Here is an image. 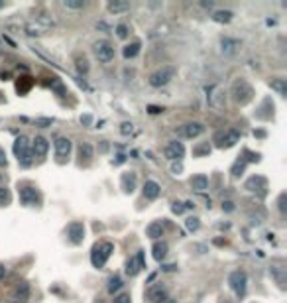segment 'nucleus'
I'll return each mask as SVG.
<instances>
[{
  "mask_svg": "<svg viewBox=\"0 0 287 303\" xmlns=\"http://www.w3.org/2000/svg\"><path fill=\"white\" fill-rule=\"evenodd\" d=\"M14 154H16V158H18V162L22 164V166H30L32 164V148H30V140L26 138V136H20V138H16V142H14Z\"/></svg>",
  "mask_w": 287,
  "mask_h": 303,
  "instance_id": "nucleus-1",
  "label": "nucleus"
},
{
  "mask_svg": "<svg viewBox=\"0 0 287 303\" xmlns=\"http://www.w3.org/2000/svg\"><path fill=\"white\" fill-rule=\"evenodd\" d=\"M232 97H234V101L238 104H248L252 101V97H254V89L244 79H238L232 85Z\"/></svg>",
  "mask_w": 287,
  "mask_h": 303,
  "instance_id": "nucleus-2",
  "label": "nucleus"
},
{
  "mask_svg": "<svg viewBox=\"0 0 287 303\" xmlns=\"http://www.w3.org/2000/svg\"><path fill=\"white\" fill-rule=\"evenodd\" d=\"M112 250H114V246H112L110 242L96 244V246L93 248V254H91V262H93V266H95V268H102V266L106 264L108 256L112 254Z\"/></svg>",
  "mask_w": 287,
  "mask_h": 303,
  "instance_id": "nucleus-3",
  "label": "nucleus"
},
{
  "mask_svg": "<svg viewBox=\"0 0 287 303\" xmlns=\"http://www.w3.org/2000/svg\"><path fill=\"white\" fill-rule=\"evenodd\" d=\"M173 77H175V67L164 65V67H160L158 71H154V73L150 75V85H152V87H164V85H167Z\"/></svg>",
  "mask_w": 287,
  "mask_h": 303,
  "instance_id": "nucleus-4",
  "label": "nucleus"
},
{
  "mask_svg": "<svg viewBox=\"0 0 287 303\" xmlns=\"http://www.w3.org/2000/svg\"><path fill=\"white\" fill-rule=\"evenodd\" d=\"M93 50H95V55L98 57V61H102V63H110V61L114 59V48H112L110 42H106V40L95 42Z\"/></svg>",
  "mask_w": 287,
  "mask_h": 303,
  "instance_id": "nucleus-5",
  "label": "nucleus"
},
{
  "mask_svg": "<svg viewBox=\"0 0 287 303\" xmlns=\"http://www.w3.org/2000/svg\"><path fill=\"white\" fill-rule=\"evenodd\" d=\"M228 283H230V287L234 289L236 295H244V291H246V283H248V276H246V272H242V270L232 272L230 278H228Z\"/></svg>",
  "mask_w": 287,
  "mask_h": 303,
  "instance_id": "nucleus-6",
  "label": "nucleus"
},
{
  "mask_svg": "<svg viewBox=\"0 0 287 303\" xmlns=\"http://www.w3.org/2000/svg\"><path fill=\"white\" fill-rule=\"evenodd\" d=\"M216 146L218 148H232L238 140H240V134L236 130H228V132H218L216 134Z\"/></svg>",
  "mask_w": 287,
  "mask_h": 303,
  "instance_id": "nucleus-7",
  "label": "nucleus"
},
{
  "mask_svg": "<svg viewBox=\"0 0 287 303\" xmlns=\"http://www.w3.org/2000/svg\"><path fill=\"white\" fill-rule=\"evenodd\" d=\"M164 154H166V158L171 160V162L181 160V158L185 156V146H183L181 142H169V144L166 146V150H164Z\"/></svg>",
  "mask_w": 287,
  "mask_h": 303,
  "instance_id": "nucleus-8",
  "label": "nucleus"
},
{
  "mask_svg": "<svg viewBox=\"0 0 287 303\" xmlns=\"http://www.w3.org/2000/svg\"><path fill=\"white\" fill-rule=\"evenodd\" d=\"M146 268V262H144V252H138L136 256H132L128 262H126V274L128 276H138L140 270Z\"/></svg>",
  "mask_w": 287,
  "mask_h": 303,
  "instance_id": "nucleus-9",
  "label": "nucleus"
},
{
  "mask_svg": "<svg viewBox=\"0 0 287 303\" xmlns=\"http://www.w3.org/2000/svg\"><path fill=\"white\" fill-rule=\"evenodd\" d=\"M67 236H69V240L73 244H81L83 238H85V227H83V223H71L67 227Z\"/></svg>",
  "mask_w": 287,
  "mask_h": 303,
  "instance_id": "nucleus-10",
  "label": "nucleus"
},
{
  "mask_svg": "<svg viewBox=\"0 0 287 303\" xmlns=\"http://www.w3.org/2000/svg\"><path fill=\"white\" fill-rule=\"evenodd\" d=\"M177 132H179L181 136H185V138H197V136H201V134L205 132V126H203L201 122H189V124L181 126Z\"/></svg>",
  "mask_w": 287,
  "mask_h": 303,
  "instance_id": "nucleus-11",
  "label": "nucleus"
},
{
  "mask_svg": "<svg viewBox=\"0 0 287 303\" xmlns=\"http://www.w3.org/2000/svg\"><path fill=\"white\" fill-rule=\"evenodd\" d=\"M246 189H250V191H258L260 195H265V189H267V181H265V177H262V176H254V177H250L248 181H246Z\"/></svg>",
  "mask_w": 287,
  "mask_h": 303,
  "instance_id": "nucleus-12",
  "label": "nucleus"
},
{
  "mask_svg": "<svg viewBox=\"0 0 287 303\" xmlns=\"http://www.w3.org/2000/svg\"><path fill=\"white\" fill-rule=\"evenodd\" d=\"M20 201H22L24 205L32 207V205H38L40 195H38L36 189H32V187H24V189H20Z\"/></svg>",
  "mask_w": 287,
  "mask_h": 303,
  "instance_id": "nucleus-13",
  "label": "nucleus"
},
{
  "mask_svg": "<svg viewBox=\"0 0 287 303\" xmlns=\"http://www.w3.org/2000/svg\"><path fill=\"white\" fill-rule=\"evenodd\" d=\"M148 299L154 301V303H162L167 299V289L164 285H154L148 289Z\"/></svg>",
  "mask_w": 287,
  "mask_h": 303,
  "instance_id": "nucleus-14",
  "label": "nucleus"
},
{
  "mask_svg": "<svg viewBox=\"0 0 287 303\" xmlns=\"http://www.w3.org/2000/svg\"><path fill=\"white\" fill-rule=\"evenodd\" d=\"M69 152H71V142H69L67 138L59 136V138L55 140V154H57V158H67Z\"/></svg>",
  "mask_w": 287,
  "mask_h": 303,
  "instance_id": "nucleus-15",
  "label": "nucleus"
},
{
  "mask_svg": "<svg viewBox=\"0 0 287 303\" xmlns=\"http://www.w3.org/2000/svg\"><path fill=\"white\" fill-rule=\"evenodd\" d=\"M48 148H49L48 140L42 138V136H38V138L32 142V154H34V156H46V154H48Z\"/></svg>",
  "mask_w": 287,
  "mask_h": 303,
  "instance_id": "nucleus-16",
  "label": "nucleus"
},
{
  "mask_svg": "<svg viewBox=\"0 0 287 303\" xmlns=\"http://www.w3.org/2000/svg\"><path fill=\"white\" fill-rule=\"evenodd\" d=\"M28 299H30V287H28V283H20V285L14 289L12 301H14V303H26Z\"/></svg>",
  "mask_w": 287,
  "mask_h": 303,
  "instance_id": "nucleus-17",
  "label": "nucleus"
},
{
  "mask_svg": "<svg viewBox=\"0 0 287 303\" xmlns=\"http://www.w3.org/2000/svg\"><path fill=\"white\" fill-rule=\"evenodd\" d=\"M160 193H162V187H160V183H158V181L150 179V181L144 183V195H146L148 199H156Z\"/></svg>",
  "mask_w": 287,
  "mask_h": 303,
  "instance_id": "nucleus-18",
  "label": "nucleus"
},
{
  "mask_svg": "<svg viewBox=\"0 0 287 303\" xmlns=\"http://www.w3.org/2000/svg\"><path fill=\"white\" fill-rule=\"evenodd\" d=\"M211 93H213V95H209V102H211V106L220 108V106L224 104V95H222V91H220L218 87H213Z\"/></svg>",
  "mask_w": 287,
  "mask_h": 303,
  "instance_id": "nucleus-19",
  "label": "nucleus"
},
{
  "mask_svg": "<svg viewBox=\"0 0 287 303\" xmlns=\"http://www.w3.org/2000/svg\"><path fill=\"white\" fill-rule=\"evenodd\" d=\"M167 250H169V244L167 242H156L154 244V248H152V252H154V258L158 260V262H162L166 256H167Z\"/></svg>",
  "mask_w": 287,
  "mask_h": 303,
  "instance_id": "nucleus-20",
  "label": "nucleus"
},
{
  "mask_svg": "<svg viewBox=\"0 0 287 303\" xmlns=\"http://www.w3.org/2000/svg\"><path fill=\"white\" fill-rule=\"evenodd\" d=\"M209 187V179H207V176H195L193 179H191V189H195V191H199V193H203L205 189Z\"/></svg>",
  "mask_w": 287,
  "mask_h": 303,
  "instance_id": "nucleus-21",
  "label": "nucleus"
},
{
  "mask_svg": "<svg viewBox=\"0 0 287 303\" xmlns=\"http://www.w3.org/2000/svg\"><path fill=\"white\" fill-rule=\"evenodd\" d=\"M238 46H240L238 40H232V38H222V40H220V48H222L224 53H234Z\"/></svg>",
  "mask_w": 287,
  "mask_h": 303,
  "instance_id": "nucleus-22",
  "label": "nucleus"
},
{
  "mask_svg": "<svg viewBox=\"0 0 287 303\" xmlns=\"http://www.w3.org/2000/svg\"><path fill=\"white\" fill-rule=\"evenodd\" d=\"M134 187H136V176H134V174L122 176V189H124L126 193H132Z\"/></svg>",
  "mask_w": 287,
  "mask_h": 303,
  "instance_id": "nucleus-23",
  "label": "nucleus"
},
{
  "mask_svg": "<svg viewBox=\"0 0 287 303\" xmlns=\"http://www.w3.org/2000/svg\"><path fill=\"white\" fill-rule=\"evenodd\" d=\"M232 16H234V14H232L230 10H218V12L213 14V20L218 22V24H228V22L232 20Z\"/></svg>",
  "mask_w": 287,
  "mask_h": 303,
  "instance_id": "nucleus-24",
  "label": "nucleus"
},
{
  "mask_svg": "<svg viewBox=\"0 0 287 303\" xmlns=\"http://www.w3.org/2000/svg\"><path fill=\"white\" fill-rule=\"evenodd\" d=\"M140 53V42H132V44H128L126 48H124V51H122V55L126 57V59H132V57H136Z\"/></svg>",
  "mask_w": 287,
  "mask_h": 303,
  "instance_id": "nucleus-25",
  "label": "nucleus"
},
{
  "mask_svg": "<svg viewBox=\"0 0 287 303\" xmlns=\"http://www.w3.org/2000/svg\"><path fill=\"white\" fill-rule=\"evenodd\" d=\"M108 12H112V14H120V12H126V10H130V4L128 2H108Z\"/></svg>",
  "mask_w": 287,
  "mask_h": 303,
  "instance_id": "nucleus-26",
  "label": "nucleus"
},
{
  "mask_svg": "<svg viewBox=\"0 0 287 303\" xmlns=\"http://www.w3.org/2000/svg\"><path fill=\"white\" fill-rule=\"evenodd\" d=\"M146 234H148L150 238H160V236L164 234V227H162L160 223H152V225L146 228Z\"/></svg>",
  "mask_w": 287,
  "mask_h": 303,
  "instance_id": "nucleus-27",
  "label": "nucleus"
},
{
  "mask_svg": "<svg viewBox=\"0 0 287 303\" xmlns=\"http://www.w3.org/2000/svg\"><path fill=\"white\" fill-rule=\"evenodd\" d=\"M93 146L91 144H87V142H83L81 146H79V158H85V160H91L93 158Z\"/></svg>",
  "mask_w": 287,
  "mask_h": 303,
  "instance_id": "nucleus-28",
  "label": "nucleus"
},
{
  "mask_svg": "<svg viewBox=\"0 0 287 303\" xmlns=\"http://www.w3.org/2000/svg\"><path fill=\"white\" fill-rule=\"evenodd\" d=\"M120 287H122V279H120L118 276H112V278L108 279V293H116Z\"/></svg>",
  "mask_w": 287,
  "mask_h": 303,
  "instance_id": "nucleus-29",
  "label": "nucleus"
},
{
  "mask_svg": "<svg viewBox=\"0 0 287 303\" xmlns=\"http://www.w3.org/2000/svg\"><path fill=\"white\" fill-rule=\"evenodd\" d=\"M269 87L275 89L279 95H285V93H287V89H285V81H283V79H273V81H269Z\"/></svg>",
  "mask_w": 287,
  "mask_h": 303,
  "instance_id": "nucleus-30",
  "label": "nucleus"
},
{
  "mask_svg": "<svg viewBox=\"0 0 287 303\" xmlns=\"http://www.w3.org/2000/svg\"><path fill=\"white\" fill-rule=\"evenodd\" d=\"M44 32H46L44 26H38V24H36V26H34V24H28V26H26V34H28V36H40V34H44Z\"/></svg>",
  "mask_w": 287,
  "mask_h": 303,
  "instance_id": "nucleus-31",
  "label": "nucleus"
},
{
  "mask_svg": "<svg viewBox=\"0 0 287 303\" xmlns=\"http://www.w3.org/2000/svg\"><path fill=\"white\" fill-rule=\"evenodd\" d=\"M63 6L65 8H73V10H83L85 2H83V0H79V2H75V0H63Z\"/></svg>",
  "mask_w": 287,
  "mask_h": 303,
  "instance_id": "nucleus-32",
  "label": "nucleus"
},
{
  "mask_svg": "<svg viewBox=\"0 0 287 303\" xmlns=\"http://www.w3.org/2000/svg\"><path fill=\"white\" fill-rule=\"evenodd\" d=\"M244 168H246V162H244V160H238V162L232 166V177H240L242 172H244Z\"/></svg>",
  "mask_w": 287,
  "mask_h": 303,
  "instance_id": "nucleus-33",
  "label": "nucleus"
},
{
  "mask_svg": "<svg viewBox=\"0 0 287 303\" xmlns=\"http://www.w3.org/2000/svg\"><path fill=\"white\" fill-rule=\"evenodd\" d=\"M185 227H187V230H191V232H195V230H199V227H201V223H199V219H197V217H189V219L185 221Z\"/></svg>",
  "mask_w": 287,
  "mask_h": 303,
  "instance_id": "nucleus-34",
  "label": "nucleus"
},
{
  "mask_svg": "<svg viewBox=\"0 0 287 303\" xmlns=\"http://www.w3.org/2000/svg\"><path fill=\"white\" fill-rule=\"evenodd\" d=\"M8 201H10V193H8V189L0 187V205H4V203H8Z\"/></svg>",
  "mask_w": 287,
  "mask_h": 303,
  "instance_id": "nucleus-35",
  "label": "nucleus"
},
{
  "mask_svg": "<svg viewBox=\"0 0 287 303\" xmlns=\"http://www.w3.org/2000/svg\"><path fill=\"white\" fill-rule=\"evenodd\" d=\"M116 36H118L120 40H124V38H128V28H126L124 24H120V26H116Z\"/></svg>",
  "mask_w": 287,
  "mask_h": 303,
  "instance_id": "nucleus-36",
  "label": "nucleus"
},
{
  "mask_svg": "<svg viewBox=\"0 0 287 303\" xmlns=\"http://www.w3.org/2000/svg\"><path fill=\"white\" fill-rule=\"evenodd\" d=\"M53 124V118H36V126H42V128H48Z\"/></svg>",
  "mask_w": 287,
  "mask_h": 303,
  "instance_id": "nucleus-37",
  "label": "nucleus"
},
{
  "mask_svg": "<svg viewBox=\"0 0 287 303\" xmlns=\"http://www.w3.org/2000/svg\"><path fill=\"white\" fill-rule=\"evenodd\" d=\"M132 130H134V124H132V122H124V124L120 126V132H122L124 136H128V134H132Z\"/></svg>",
  "mask_w": 287,
  "mask_h": 303,
  "instance_id": "nucleus-38",
  "label": "nucleus"
},
{
  "mask_svg": "<svg viewBox=\"0 0 287 303\" xmlns=\"http://www.w3.org/2000/svg\"><path fill=\"white\" fill-rule=\"evenodd\" d=\"M112 303H132V301H130V295H128V293H122V295L114 297V301H112Z\"/></svg>",
  "mask_w": 287,
  "mask_h": 303,
  "instance_id": "nucleus-39",
  "label": "nucleus"
},
{
  "mask_svg": "<svg viewBox=\"0 0 287 303\" xmlns=\"http://www.w3.org/2000/svg\"><path fill=\"white\" fill-rule=\"evenodd\" d=\"M171 211H173L175 215H181V213L185 211V203H173V207H171Z\"/></svg>",
  "mask_w": 287,
  "mask_h": 303,
  "instance_id": "nucleus-40",
  "label": "nucleus"
},
{
  "mask_svg": "<svg viewBox=\"0 0 287 303\" xmlns=\"http://www.w3.org/2000/svg\"><path fill=\"white\" fill-rule=\"evenodd\" d=\"M209 152H211V148H209V144H205V146H201V148H197V150H195V154H199V156H201V154H209Z\"/></svg>",
  "mask_w": 287,
  "mask_h": 303,
  "instance_id": "nucleus-41",
  "label": "nucleus"
},
{
  "mask_svg": "<svg viewBox=\"0 0 287 303\" xmlns=\"http://www.w3.org/2000/svg\"><path fill=\"white\" fill-rule=\"evenodd\" d=\"M77 67H79V71H89L87 59H79V61H77Z\"/></svg>",
  "mask_w": 287,
  "mask_h": 303,
  "instance_id": "nucleus-42",
  "label": "nucleus"
},
{
  "mask_svg": "<svg viewBox=\"0 0 287 303\" xmlns=\"http://www.w3.org/2000/svg\"><path fill=\"white\" fill-rule=\"evenodd\" d=\"M91 122H93V116H91V114H85V116H81V124H85V126H91Z\"/></svg>",
  "mask_w": 287,
  "mask_h": 303,
  "instance_id": "nucleus-43",
  "label": "nucleus"
},
{
  "mask_svg": "<svg viewBox=\"0 0 287 303\" xmlns=\"http://www.w3.org/2000/svg\"><path fill=\"white\" fill-rule=\"evenodd\" d=\"M279 211H281V213H285V193H281V195H279Z\"/></svg>",
  "mask_w": 287,
  "mask_h": 303,
  "instance_id": "nucleus-44",
  "label": "nucleus"
},
{
  "mask_svg": "<svg viewBox=\"0 0 287 303\" xmlns=\"http://www.w3.org/2000/svg\"><path fill=\"white\" fill-rule=\"evenodd\" d=\"M222 209L230 213V211H234V203H232V201H224V203H222Z\"/></svg>",
  "mask_w": 287,
  "mask_h": 303,
  "instance_id": "nucleus-45",
  "label": "nucleus"
},
{
  "mask_svg": "<svg viewBox=\"0 0 287 303\" xmlns=\"http://www.w3.org/2000/svg\"><path fill=\"white\" fill-rule=\"evenodd\" d=\"M0 166H6V154L2 148H0Z\"/></svg>",
  "mask_w": 287,
  "mask_h": 303,
  "instance_id": "nucleus-46",
  "label": "nucleus"
},
{
  "mask_svg": "<svg viewBox=\"0 0 287 303\" xmlns=\"http://www.w3.org/2000/svg\"><path fill=\"white\" fill-rule=\"evenodd\" d=\"M148 110H150V114H160L164 108H160V106H148Z\"/></svg>",
  "mask_w": 287,
  "mask_h": 303,
  "instance_id": "nucleus-47",
  "label": "nucleus"
},
{
  "mask_svg": "<svg viewBox=\"0 0 287 303\" xmlns=\"http://www.w3.org/2000/svg\"><path fill=\"white\" fill-rule=\"evenodd\" d=\"M181 170H183V166H181V164H173V166H171V172H173L175 176H177Z\"/></svg>",
  "mask_w": 287,
  "mask_h": 303,
  "instance_id": "nucleus-48",
  "label": "nucleus"
},
{
  "mask_svg": "<svg viewBox=\"0 0 287 303\" xmlns=\"http://www.w3.org/2000/svg\"><path fill=\"white\" fill-rule=\"evenodd\" d=\"M4 274H6V268H4V266H0V279L4 278Z\"/></svg>",
  "mask_w": 287,
  "mask_h": 303,
  "instance_id": "nucleus-49",
  "label": "nucleus"
},
{
  "mask_svg": "<svg viewBox=\"0 0 287 303\" xmlns=\"http://www.w3.org/2000/svg\"><path fill=\"white\" fill-rule=\"evenodd\" d=\"M2 181H4V176H2V174H0V183H2Z\"/></svg>",
  "mask_w": 287,
  "mask_h": 303,
  "instance_id": "nucleus-50",
  "label": "nucleus"
},
{
  "mask_svg": "<svg viewBox=\"0 0 287 303\" xmlns=\"http://www.w3.org/2000/svg\"><path fill=\"white\" fill-rule=\"evenodd\" d=\"M2 6H4V4H2V2H0V8H2Z\"/></svg>",
  "mask_w": 287,
  "mask_h": 303,
  "instance_id": "nucleus-51",
  "label": "nucleus"
}]
</instances>
